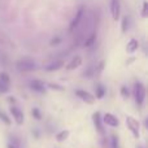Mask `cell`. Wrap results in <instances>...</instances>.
Wrapping results in <instances>:
<instances>
[{"mask_svg":"<svg viewBox=\"0 0 148 148\" xmlns=\"http://www.w3.org/2000/svg\"><path fill=\"white\" fill-rule=\"evenodd\" d=\"M82 65V57L81 56H74L70 62L66 65V70H74L77 68H79Z\"/></svg>","mask_w":148,"mask_h":148,"instance_id":"12","label":"cell"},{"mask_svg":"<svg viewBox=\"0 0 148 148\" xmlns=\"http://www.w3.org/2000/svg\"><path fill=\"white\" fill-rule=\"evenodd\" d=\"M136 148H143V147H136Z\"/></svg>","mask_w":148,"mask_h":148,"instance_id":"30","label":"cell"},{"mask_svg":"<svg viewBox=\"0 0 148 148\" xmlns=\"http://www.w3.org/2000/svg\"><path fill=\"white\" fill-rule=\"evenodd\" d=\"M142 16H143V17H146L147 16V3H144L143 4V12H142Z\"/></svg>","mask_w":148,"mask_h":148,"instance_id":"27","label":"cell"},{"mask_svg":"<svg viewBox=\"0 0 148 148\" xmlns=\"http://www.w3.org/2000/svg\"><path fill=\"white\" fill-rule=\"evenodd\" d=\"M9 91V84L0 82V94H7Z\"/></svg>","mask_w":148,"mask_h":148,"instance_id":"23","label":"cell"},{"mask_svg":"<svg viewBox=\"0 0 148 148\" xmlns=\"http://www.w3.org/2000/svg\"><path fill=\"white\" fill-rule=\"evenodd\" d=\"M9 112H10V114H12L13 120L16 121V123H17V125H22L23 118H25L23 117V112H21V109H18V108L14 107V105H10Z\"/></svg>","mask_w":148,"mask_h":148,"instance_id":"8","label":"cell"},{"mask_svg":"<svg viewBox=\"0 0 148 148\" xmlns=\"http://www.w3.org/2000/svg\"><path fill=\"white\" fill-rule=\"evenodd\" d=\"M110 144H112V148H120V140H118V136L113 134L110 136Z\"/></svg>","mask_w":148,"mask_h":148,"instance_id":"17","label":"cell"},{"mask_svg":"<svg viewBox=\"0 0 148 148\" xmlns=\"http://www.w3.org/2000/svg\"><path fill=\"white\" fill-rule=\"evenodd\" d=\"M31 116H33V118H35V120H38V121L42 120V113L38 108H33V109H31Z\"/></svg>","mask_w":148,"mask_h":148,"instance_id":"18","label":"cell"},{"mask_svg":"<svg viewBox=\"0 0 148 148\" xmlns=\"http://www.w3.org/2000/svg\"><path fill=\"white\" fill-rule=\"evenodd\" d=\"M121 29H122V33H126V31L129 30V17L127 16L122 17V26H121Z\"/></svg>","mask_w":148,"mask_h":148,"instance_id":"19","label":"cell"},{"mask_svg":"<svg viewBox=\"0 0 148 148\" xmlns=\"http://www.w3.org/2000/svg\"><path fill=\"white\" fill-rule=\"evenodd\" d=\"M101 121L103 123H105L107 126H110V127H118V125H120V120L112 113H105L101 117Z\"/></svg>","mask_w":148,"mask_h":148,"instance_id":"6","label":"cell"},{"mask_svg":"<svg viewBox=\"0 0 148 148\" xmlns=\"http://www.w3.org/2000/svg\"><path fill=\"white\" fill-rule=\"evenodd\" d=\"M0 120H1L3 122H4L5 125H8V126H9L10 123H12V121H10V118L8 117V116L5 114L4 112H0Z\"/></svg>","mask_w":148,"mask_h":148,"instance_id":"21","label":"cell"},{"mask_svg":"<svg viewBox=\"0 0 148 148\" xmlns=\"http://www.w3.org/2000/svg\"><path fill=\"white\" fill-rule=\"evenodd\" d=\"M92 122H94V126L97 133H99L100 135H104L105 130H104V123H103V121H101V114H100V112H95L94 114H92Z\"/></svg>","mask_w":148,"mask_h":148,"instance_id":"5","label":"cell"},{"mask_svg":"<svg viewBox=\"0 0 148 148\" xmlns=\"http://www.w3.org/2000/svg\"><path fill=\"white\" fill-rule=\"evenodd\" d=\"M17 69L20 72H25V73H29V72H34L36 69V64L30 59H25V60H20L17 62Z\"/></svg>","mask_w":148,"mask_h":148,"instance_id":"3","label":"cell"},{"mask_svg":"<svg viewBox=\"0 0 148 148\" xmlns=\"http://www.w3.org/2000/svg\"><path fill=\"white\" fill-rule=\"evenodd\" d=\"M126 126H127V129L131 131L134 138L135 139L140 138V125H139V122L135 118L131 117V116H127V117H126Z\"/></svg>","mask_w":148,"mask_h":148,"instance_id":"1","label":"cell"},{"mask_svg":"<svg viewBox=\"0 0 148 148\" xmlns=\"http://www.w3.org/2000/svg\"><path fill=\"white\" fill-rule=\"evenodd\" d=\"M8 101H9L10 104H14V103H16V97H13V96H9V97H8Z\"/></svg>","mask_w":148,"mask_h":148,"instance_id":"28","label":"cell"},{"mask_svg":"<svg viewBox=\"0 0 148 148\" xmlns=\"http://www.w3.org/2000/svg\"><path fill=\"white\" fill-rule=\"evenodd\" d=\"M105 92H107L105 87L103 86L101 83H99V84L96 86V95H95L94 97H96V99H103V97L105 96Z\"/></svg>","mask_w":148,"mask_h":148,"instance_id":"15","label":"cell"},{"mask_svg":"<svg viewBox=\"0 0 148 148\" xmlns=\"http://www.w3.org/2000/svg\"><path fill=\"white\" fill-rule=\"evenodd\" d=\"M48 87L49 88H52V90H57V91H65L64 87L60 86V84H56V83H49Z\"/></svg>","mask_w":148,"mask_h":148,"instance_id":"24","label":"cell"},{"mask_svg":"<svg viewBox=\"0 0 148 148\" xmlns=\"http://www.w3.org/2000/svg\"><path fill=\"white\" fill-rule=\"evenodd\" d=\"M64 65H65L64 60H55V61H52L51 64L47 65V66L44 68V70H46L47 73H52V72H56V70L61 69Z\"/></svg>","mask_w":148,"mask_h":148,"instance_id":"10","label":"cell"},{"mask_svg":"<svg viewBox=\"0 0 148 148\" xmlns=\"http://www.w3.org/2000/svg\"><path fill=\"white\" fill-rule=\"evenodd\" d=\"M83 17H84V7H79L78 10H77V13H75V16L73 17L72 22H70V25H69V33H73V31L78 27L79 23H81L82 20H83Z\"/></svg>","mask_w":148,"mask_h":148,"instance_id":"4","label":"cell"},{"mask_svg":"<svg viewBox=\"0 0 148 148\" xmlns=\"http://www.w3.org/2000/svg\"><path fill=\"white\" fill-rule=\"evenodd\" d=\"M103 68H104V62L101 61L96 68H95V73H96V74H100V73L103 72Z\"/></svg>","mask_w":148,"mask_h":148,"instance_id":"25","label":"cell"},{"mask_svg":"<svg viewBox=\"0 0 148 148\" xmlns=\"http://www.w3.org/2000/svg\"><path fill=\"white\" fill-rule=\"evenodd\" d=\"M69 130H61V131H59V133L56 134V140L59 142V143H61V142H65L68 138H69Z\"/></svg>","mask_w":148,"mask_h":148,"instance_id":"14","label":"cell"},{"mask_svg":"<svg viewBox=\"0 0 148 148\" xmlns=\"http://www.w3.org/2000/svg\"><path fill=\"white\" fill-rule=\"evenodd\" d=\"M75 95L82 100V101L87 103V104H94L95 103V97L92 94L84 91V90H75Z\"/></svg>","mask_w":148,"mask_h":148,"instance_id":"7","label":"cell"},{"mask_svg":"<svg viewBox=\"0 0 148 148\" xmlns=\"http://www.w3.org/2000/svg\"><path fill=\"white\" fill-rule=\"evenodd\" d=\"M135 87V101L138 107H142L144 103V99H146V87L142 82H135L134 84Z\"/></svg>","mask_w":148,"mask_h":148,"instance_id":"2","label":"cell"},{"mask_svg":"<svg viewBox=\"0 0 148 148\" xmlns=\"http://www.w3.org/2000/svg\"><path fill=\"white\" fill-rule=\"evenodd\" d=\"M110 13L114 21H117L120 18V13H121V4L120 0H110Z\"/></svg>","mask_w":148,"mask_h":148,"instance_id":"9","label":"cell"},{"mask_svg":"<svg viewBox=\"0 0 148 148\" xmlns=\"http://www.w3.org/2000/svg\"><path fill=\"white\" fill-rule=\"evenodd\" d=\"M59 43H61V38H60V36H56V38H53V40L51 42L52 46H56V44H59Z\"/></svg>","mask_w":148,"mask_h":148,"instance_id":"26","label":"cell"},{"mask_svg":"<svg viewBox=\"0 0 148 148\" xmlns=\"http://www.w3.org/2000/svg\"><path fill=\"white\" fill-rule=\"evenodd\" d=\"M7 147H8V148H16V147H13L12 144H9V143H8V146H7Z\"/></svg>","mask_w":148,"mask_h":148,"instance_id":"29","label":"cell"},{"mask_svg":"<svg viewBox=\"0 0 148 148\" xmlns=\"http://www.w3.org/2000/svg\"><path fill=\"white\" fill-rule=\"evenodd\" d=\"M96 36H97V35H96V33H95V31H94V33H92L91 35H90L88 38H87L86 40H84L83 47H86V48H88V47H91L92 44L95 43V40H96Z\"/></svg>","mask_w":148,"mask_h":148,"instance_id":"16","label":"cell"},{"mask_svg":"<svg viewBox=\"0 0 148 148\" xmlns=\"http://www.w3.org/2000/svg\"><path fill=\"white\" fill-rule=\"evenodd\" d=\"M30 88L34 90L35 92H39V94H44L46 92V84L39 79H33L30 82Z\"/></svg>","mask_w":148,"mask_h":148,"instance_id":"11","label":"cell"},{"mask_svg":"<svg viewBox=\"0 0 148 148\" xmlns=\"http://www.w3.org/2000/svg\"><path fill=\"white\" fill-rule=\"evenodd\" d=\"M0 82H3V83H7V84H10V78H9V75H8L5 72L0 73Z\"/></svg>","mask_w":148,"mask_h":148,"instance_id":"20","label":"cell"},{"mask_svg":"<svg viewBox=\"0 0 148 148\" xmlns=\"http://www.w3.org/2000/svg\"><path fill=\"white\" fill-rule=\"evenodd\" d=\"M139 48V42L136 40V39H130L129 40V43L126 44V51L129 52V53H133V52H135L136 49Z\"/></svg>","mask_w":148,"mask_h":148,"instance_id":"13","label":"cell"},{"mask_svg":"<svg viewBox=\"0 0 148 148\" xmlns=\"http://www.w3.org/2000/svg\"><path fill=\"white\" fill-rule=\"evenodd\" d=\"M121 95H122L123 99H129V96H130V92H129V88L126 86L121 87Z\"/></svg>","mask_w":148,"mask_h":148,"instance_id":"22","label":"cell"}]
</instances>
